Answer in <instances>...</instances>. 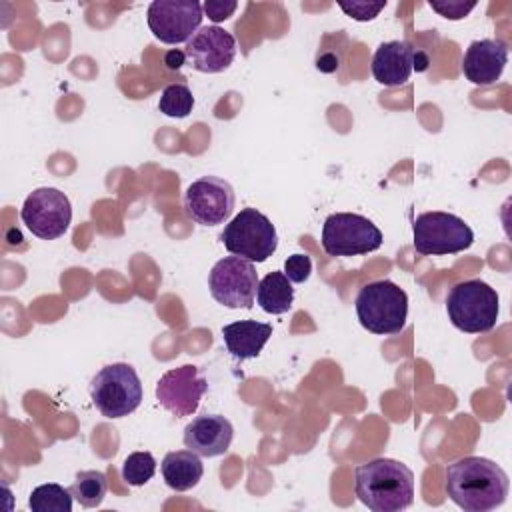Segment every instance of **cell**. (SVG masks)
I'll return each mask as SVG.
<instances>
[{
    "label": "cell",
    "instance_id": "cell-1",
    "mask_svg": "<svg viewBox=\"0 0 512 512\" xmlns=\"http://www.w3.org/2000/svg\"><path fill=\"white\" fill-rule=\"evenodd\" d=\"M446 496L466 512H488L504 504L508 474L492 460L466 456L454 460L444 472Z\"/></svg>",
    "mask_w": 512,
    "mask_h": 512
},
{
    "label": "cell",
    "instance_id": "cell-2",
    "mask_svg": "<svg viewBox=\"0 0 512 512\" xmlns=\"http://www.w3.org/2000/svg\"><path fill=\"white\" fill-rule=\"evenodd\" d=\"M354 492L374 512H400L414 502V474L398 460L374 458L356 466Z\"/></svg>",
    "mask_w": 512,
    "mask_h": 512
},
{
    "label": "cell",
    "instance_id": "cell-3",
    "mask_svg": "<svg viewBox=\"0 0 512 512\" xmlns=\"http://www.w3.org/2000/svg\"><path fill=\"white\" fill-rule=\"evenodd\" d=\"M356 316L372 334H398L408 318V294L390 280L368 282L356 296Z\"/></svg>",
    "mask_w": 512,
    "mask_h": 512
},
{
    "label": "cell",
    "instance_id": "cell-4",
    "mask_svg": "<svg viewBox=\"0 0 512 512\" xmlns=\"http://www.w3.org/2000/svg\"><path fill=\"white\" fill-rule=\"evenodd\" d=\"M446 312L452 326L462 332H490L498 320L500 298L484 280H464L450 288L446 296Z\"/></svg>",
    "mask_w": 512,
    "mask_h": 512
},
{
    "label": "cell",
    "instance_id": "cell-5",
    "mask_svg": "<svg viewBox=\"0 0 512 512\" xmlns=\"http://www.w3.org/2000/svg\"><path fill=\"white\" fill-rule=\"evenodd\" d=\"M142 382L134 366L114 362L100 368L90 380V398L106 418H124L142 402Z\"/></svg>",
    "mask_w": 512,
    "mask_h": 512
},
{
    "label": "cell",
    "instance_id": "cell-6",
    "mask_svg": "<svg viewBox=\"0 0 512 512\" xmlns=\"http://www.w3.org/2000/svg\"><path fill=\"white\" fill-rule=\"evenodd\" d=\"M224 248L250 262H266L278 248V234L266 214L256 208H242L220 232Z\"/></svg>",
    "mask_w": 512,
    "mask_h": 512
},
{
    "label": "cell",
    "instance_id": "cell-7",
    "mask_svg": "<svg viewBox=\"0 0 512 512\" xmlns=\"http://www.w3.org/2000/svg\"><path fill=\"white\" fill-rule=\"evenodd\" d=\"M414 248L424 256H444L468 250L474 244L472 228L450 212H424L412 222Z\"/></svg>",
    "mask_w": 512,
    "mask_h": 512
},
{
    "label": "cell",
    "instance_id": "cell-8",
    "mask_svg": "<svg viewBox=\"0 0 512 512\" xmlns=\"http://www.w3.org/2000/svg\"><path fill=\"white\" fill-rule=\"evenodd\" d=\"M380 228L366 216L334 212L322 226V248L328 256H360L382 246Z\"/></svg>",
    "mask_w": 512,
    "mask_h": 512
},
{
    "label": "cell",
    "instance_id": "cell-9",
    "mask_svg": "<svg viewBox=\"0 0 512 512\" xmlns=\"http://www.w3.org/2000/svg\"><path fill=\"white\" fill-rule=\"evenodd\" d=\"M258 282L260 280L254 262L234 254L218 260L208 274V288L212 298L232 310L254 306Z\"/></svg>",
    "mask_w": 512,
    "mask_h": 512
},
{
    "label": "cell",
    "instance_id": "cell-10",
    "mask_svg": "<svg viewBox=\"0 0 512 512\" xmlns=\"http://www.w3.org/2000/svg\"><path fill=\"white\" fill-rule=\"evenodd\" d=\"M20 218L34 236L42 240H56L70 228L72 206L64 192L44 186L28 194L22 204Z\"/></svg>",
    "mask_w": 512,
    "mask_h": 512
},
{
    "label": "cell",
    "instance_id": "cell-11",
    "mask_svg": "<svg viewBox=\"0 0 512 512\" xmlns=\"http://www.w3.org/2000/svg\"><path fill=\"white\" fill-rule=\"evenodd\" d=\"M236 196L228 180L218 176H202L184 192L186 216L202 226L224 224L234 212Z\"/></svg>",
    "mask_w": 512,
    "mask_h": 512
},
{
    "label": "cell",
    "instance_id": "cell-12",
    "mask_svg": "<svg viewBox=\"0 0 512 512\" xmlns=\"http://www.w3.org/2000/svg\"><path fill=\"white\" fill-rule=\"evenodd\" d=\"M202 4L196 0H154L146 10L148 28L164 44L188 42L202 24Z\"/></svg>",
    "mask_w": 512,
    "mask_h": 512
},
{
    "label": "cell",
    "instance_id": "cell-13",
    "mask_svg": "<svg viewBox=\"0 0 512 512\" xmlns=\"http://www.w3.org/2000/svg\"><path fill=\"white\" fill-rule=\"evenodd\" d=\"M206 390L208 382L204 380L200 370L192 364H184L160 376V380L156 382V400L164 410H168L176 418H182L192 416L198 410Z\"/></svg>",
    "mask_w": 512,
    "mask_h": 512
},
{
    "label": "cell",
    "instance_id": "cell-14",
    "mask_svg": "<svg viewBox=\"0 0 512 512\" xmlns=\"http://www.w3.org/2000/svg\"><path fill=\"white\" fill-rule=\"evenodd\" d=\"M184 52L194 70L218 74L234 62L236 38L216 24L200 26L186 42Z\"/></svg>",
    "mask_w": 512,
    "mask_h": 512
},
{
    "label": "cell",
    "instance_id": "cell-15",
    "mask_svg": "<svg viewBox=\"0 0 512 512\" xmlns=\"http://www.w3.org/2000/svg\"><path fill=\"white\" fill-rule=\"evenodd\" d=\"M234 438V428L220 414H202L192 418L184 428V446L198 456L214 458L228 452Z\"/></svg>",
    "mask_w": 512,
    "mask_h": 512
},
{
    "label": "cell",
    "instance_id": "cell-16",
    "mask_svg": "<svg viewBox=\"0 0 512 512\" xmlns=\"http://www.w3.org/2000/svg\"><path fill=\"white\" fill-rule=\"evenodd\" d=\"M508 62V46L502 40L482 38L474 40L462 58V72L466 80L476 86H490L494 84Z\"/></svg>",
    "mask_w": 512,
    "mask_h": 512
},
{
    "label": "cell",
    "instance_id": "cell-17",
    "mask_svg": "<svg viewBox=\"0 0 512 512\" xmlns=\"http://www.w3.org/2000/svg\"><path fill=\"white\" fill-rule=\"evenodd\" d=\"M372 76L382 86H402L414 70V48L406 40L382 42L372 56Z\"/></svg>",
    "mask_w": 512,
    "mask_h": 512
},
{
    "label": "cell",
    "instance_id": "cell-18",
    "mask_svg": "<svg viewBox=\"0 0 512 512\" xmlns=\"http://www.w3.org/2000/svg\"><path fill=\"white\" fill-rule=\"evenodd\" d=\"M272 336V326L256 320H238L222 326V340L230 356L236 360L256 358L268 338Z\"/></svg>",
    "mask_w": 512,
    "mask_h": 512
},
{
    "label": "cell",
    "instance_id": "cell-19",
    "mask_svg": "<svg viewBox=\"0 0 512 512\" xmlns=\"http://www.w3.org/2000/svg\"><path fill=\"white\" fill-rule=\"evenodd\" d=\"M160 470L168 488L176 492H186L202 480L204 464L200 456L192 450H174L162 458Z\"/></svg>",
    "mask_w": 512,
    "mask_h": 512
},
{
    "label": "cell",
    "instance_id": "cell-20",
    "mask_svg": "<svg viewBox=\"0 0 512 512\" xmlns=\"http://www.w3.org/2000/svg\"><path fill=\"white\" fill-rule=\"evenodd\" d=\"M256 302L268 314H284L294 304V288L284 272H268L256 288Z\"/></svg>",
    "mask_w": 512,
    "mask_h": 512
},
{
    "label": "cell",
    "instance_id": "cell-21",
    "mask_svg": "<svg viewBox=\"0 0 512 512\" xmlns=\"http://www.w3.org/2000/svg\"><path fill=\"white\" fill-rule=\"evenodd\" d=\"M74 500L84 508H96L102 504L108 492L106 474L100 470H82L76 474L72 486L68 488Z\"/></svg>",
    "mask_w": 512,
    "mask_h": 512
},
{
    "label": "cell",
    "instance_id": "cell-22",
    "mask_svg": "<svg viewBox=\"0 0 512 512\" xmlns=\"http://www.w3.org/2000/svg\"><path fill=\"white\" fill-rule=\"evenodd\" d=\"M72 492L56 482L40 484L32 490L28 506L32 512H70L72 510Z\"/></svg>",
    "mask_w": 512,
    "mask_h": 512
},
{
    "label": "cell",
    "instance_id": "cell-23",
    "mask_svg": "<svg viewBox=\"0 0 512 512\" xmlns=\"http://www.w3.org/2000/svg\"><path fill=\"white\" fill-rule=\"evenodd\" d=\"M194 108V96L192 90L182 84H168L158 100V110L170 118H186Z\"/></svg>",
    "mask_w": 512,
    "mask_h": 512
},
{
    "label": "cell",
    "instance_id": "cell-24",
    "mask_svg": "<svg viewBox=\"0 0 512 512\" xmlns=\"http://www.w3.org/2000/svg\"><path fill=\"white\" fill-rule=\"evenodd\" d=\"M156 474V460L150 452H132L122 464V480L130 486H144Z\"/></svg>",
    "mask_w": 512,
    "mask_h": 512
},
{
    "label": "cell",
    "instance_id": "cell-25",
    "mask_svg": "<svg viewBox=\"0 0 512 512\" xmlns=\"http://www.w3.org/2000/svg\"><path fill=\"white\" fill-rule=\"evenodd\" d=\"M338 6L342 8V12L358 22H368L374 20L380 10H384L386 0L382 2H338Z\"/></svg>",
    "mask_w": 512,
    "mask_h": 512
},
{
    "label": "cell",
    "instance_id": "cell-26",
    "mask_svg": "<svg viewBox=\"0 0 512 512\" xmlns=\"http://www.w3.org/2000/svg\"><path fill=\"white\" fill-rule=\"evenodd\" d=\"M428 6L438 12L440 16L448 20H462L472 8H476V2H462V0H430Z\"/></svg>",
    "mask_w": 512,
    "mask_h": 512
},
{
    "label": "cell",
    "instance_id": "cell-27",
    "mask_svg": "<svg viewBox=\"0 0 512 512\" xmlns=\"http://www.w3.org/2000/svg\"><path fill=\"white\" fill-rule=\"evenodd\" d=\"M310 272H312V260L306 254H292L284 262V274L288 276L290 282L302 284L308 280Z\"/></svg>",
    "mask_w": 512,
    "mask_h": 512
},
{
    "label": "cell",
    "instance_id": "cell-28",
    "mask_svg": "<svg viewBox=\"0 0 512 512\" xmlns=\"http://www.w3.org/2000/svg\"><path fill=\"white\" fill-rule=\"evenodd\" d=\"M236 8H238V4L236 2H228V0H206L202 4V10L206 12V16L212 22H222V20L230 18Z\"/></svg>",
    "mask_w": 512,
    "mask_h": 512
},
{
    "label": "cell",
    "instance_id": "cell-29",
    "mask_svg": "<svg viewBox=\"0 0 512 512\" xmlns=\"http://www.w3.org/2000/svg\"><path fill=\"white\" fill-rule=\"evenodd\" d=\"M184 60H186V52H184V50H178V48H172V50H168V52L164 54V64H166V68H170V70H180L182 64H184Z\"/></svg>",
    "mask_w": 512,
    "mask_h": 512
},
{
    "label": "cell",
    "instance_id": "cell-30",
    "mask_svg": "<svg viewBox=\"0 0 512 512\" xmlns=\"http://www.w3.org/2000/svg\"><path fill=\"white\" fill-rule=\"evenodd\" d=\"M426 68H428V58H426V54L414 50V70H416V72H424Z\"/></svg>",
    "mask_w": 512,
    "mask_h": 512
}]
</instances>
